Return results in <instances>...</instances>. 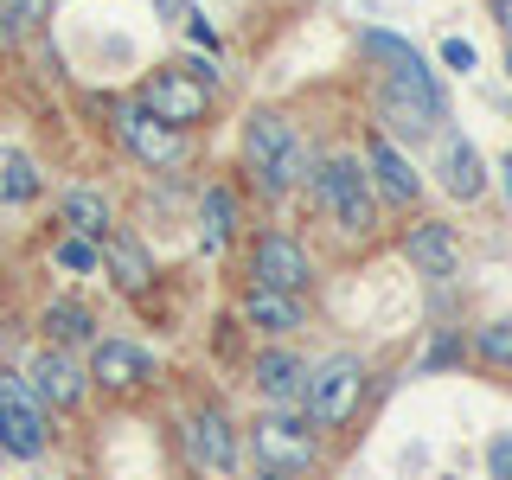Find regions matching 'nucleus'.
Returning a JSON list of instances; mask_svg holds the SVG:
<instances>
[{"label": "nucleus", "mask_w": 512, "mask_h": 480, "mask_svg": "<svg viewBox=\"0 0 512 480\" xmlns=\"http://www.w3.org/2000/svg\"><path fill=\"white\" fill-rule=\"evenodd\" d=\"M365 52L391 58V71H384V90H378V116H384V135H404V141H423L436 135L442 122V90L436 77L423 71V58L410 52L404 39H391V32H365Z\"/></svg>", "instance_id": "f257e3e1"}, {"label": "nucleus", "mask_w": 512, "mask_h": 480, "mask_svg": "<svg viewBox=\"0 0 512 480\" xmlns=\"http://www.w3.org/2000/svg\"><path fill=\"white\" fill-rule=\"evenodd\" d=\"M244 167L256 173V186L276 199V192L308 180V141H301V128L288 122V116L256 109V116L244 122Z\"/></svg>", "instance_id": "f03ea898"}, {"label": "nucleus", "mask_w": 512, "mask_h": 480, "mask_svg": "<svg viewBox=\"0 0 512 480\" xmlns=\"http://www.w3.org/2000/svg\"><path fill=\"white\" fill-rule=\"evenodd\" d=\"M52 448V416L32 397V384L20 372H0V455L13 461H39Z\"/></svg>", "instance_id": "7ed1b4c3"}, {"label": "nucleus", "mask_w": 512, "mask_h": 480, "mask_svg": "<svg viewBox=\"0 0 512 480\" xmlns=\"http://www.w3.org/2000/svg\"><path fill=\"white\" fill-rule=\"evenodd\" d=\"M365 397V365L352 359V352H333L327 365H314L308 372V391H301V410H308V423L320 429H340L352 410H359Z\"/></svg>", "instance_id": "20e7f679"}, {"label": "nucleus", "mask_w": 512, "mask_h": 480, "mask_svg": "<svg viewBox=\"0 0 512 480\" xmlns=\"http://www.w3.org/2000/svg\"><path fill=\"white\" fill-rule=\"evenodd\" d=\"M314 192H320V205L333 212V224H340L346 237H365V231H372V192H365V167L352 154L320 160Z\"/></svg>", "instance_id": "39448f33"}, {"label": "nucleus", "mask_w": 512, "mask_h": 480, "mask_svg": "<svg viewBox=\"0 0 512 480\" xmlns=\"http://www.w3.org/2000/svg\"><path fill=\"white\" fill-rule=\"evenodd\" d=\"M148 116H160L167 128H186L192 122H205V109H212V90L199 84V77H186L180 64H160V71H148V84H141V96H135Z\"/></svg>", "instance_id": "423d86ee"}, {"label": "nucleus", "mask_w": 512, "mask_h": 480, "mask_svg": "<svg viewBox=\"0 0 512 480\" xmlns=\"http://www.w3.org/2000/svg\"><path fill=\"white\" fill-rule=\"evenodd\" d=\"M250 442H256V461L263 468H276V474H308L314 468V429H308V416H256V429H250Z\"/></svg>", "instance_id": "0eeeda50"}, {"label": "nucleus", "mask_w": 512, "mask_h": 480, "mask_svg": "<svg viewBox=\"0 0 512 480\" xmlns=\"http://www.w3.org/2000/svg\"><path fill=\"white\" fill-rule=\"evenodd\" d=\"M314 282V263L308 250L295 244L288 231H263L250 250V288H276V295H301Z\"/></svg>", "instance_id": "6e6552de"}, {"label": "nucleus", "mask_w": 512, "mask_h": 480, "mask_svg": "<svg viewBox=\"0 0 512 480\" xmlns=\"http://www.w3.org/2000/svg\"><path fill=\"white\" fill-rule=\"evenodd\" d=\"M116 141L141 160V167H180V160H186V135H180V128H167L160 116H148L141 103H122L116 109Z\"/></svg>", "instance_id": "1a4fd4ad"}, {"label": "nucleus", "mask_w": 512, "mask_h": 480, "mask_svg": "<svg viewBox=\"0 0 512 480\" xmlns=\"http://www.w3.org/2000/svg\"><path fill=\"white\" fill-rule=\"evenodd\" d=\"M180 442H186L192 468H205V474H237V429H231V416H224L218 404L186 410Z\"/></svg>", "instance_id": "9d476101"}, {"label": "nucleus", "mask_w": 512, "mask_h": 480, "mask_svg": "<svg viewBox=\"0 0 512 480\" xmlns=\"http://www.w3.org/2000/svg\"><path fill=\"white\" fill-rule=\"evenodd\" d=\"M20 378L32 384V397H39L45 410H77V404H84V391H90V372L71 359V352H58V346H39Z\"/></svg>", "instance_id": "9b49d317"}, {"label": "nucleus", "mask_w": 512, "mask_h": 480, "mask_svg": "<svg viewBox=\"0 0 512 480\" xmlns=\"http://www.w3.org/2000/svg\"><path fill=\"white\" fill-rule=\"evenodd\" d=\"M90 384H103V391H141V384H154V359L135 340H96L90 346Z\"/></svg>", "instance_id": "f8f14e48"}, {"label": "nucleus", "mask_w": 512, "mask_h": 480, "mask_svg": "<svg viewBox=\"0 0 512 480\" xmlns=\"http://www.w3.org/2000/svg\"><path fill=\"white\" fill-rule=\"evenodd\" d=\"M250 384L269 404H301V391H308V359H295L288 346H269V352H256Z\"/></svg>", "instance_id": "ddd939ff"}, {"label": "nucleus", "mask_w": 512, "mask_h": 480, "mask_svg": "<svg viewBox=\"0 0 512 480\" xmlns=\"http://www.w3.org/2000/svg\"><path fill=\"white\" fill-rule=\"evenodd\" d=\"M58 224L71 237H90V244H103L109 231H116V218H109V199H103V186H71L58 199Z\"/></svg>", "instance_id": "4468645a"}, {"label": "nucleus", "mask_w": 512, "mask_h": 480, "mask_svg": "<svg viewBox=\"0 0 512 480\" xmlns=\"http://www.w3.org/2000/svg\"><path fill=\"white\" fill-rule=\"evenodd\" d=\"M96 250H103V269H109V282H116V288H128V295H141V288L154 282V256L141 250V237H128V231H109Z\"/></svg>", "instance_id": "2eb2a0df"}, {"label": "nucleus", "mask_w": 512, "mask_h": 480, "mask_svg": "<svg viewBox=\"0 0 512 480\" xmlns=\"http://www.w3.org/2000/svg\"><path fill=\"white\" fill-rule=\"evenodd\" d=\"M39 333H45V346H58V352H71V346H96V314L84 308V301L58 295V301H45Z\"/></svg>", "instance_id": "dca6fc26"}, {"label": "nucleus", "mask_w": 512, "mask_h": 480, "mask_svg": "<svg viewBox=\"0 0 512 480\" xmlns=\"http://www.w3.org/2000/svg\"><path fill=\"white\" fill-rule=\"evenodd\" d=\"M404 256L416 269H429V276H455V263H461V244H455V231L436 218H423V224H410V237H404Z\"/></svg>", "instance_id": "f3484780"}, {"label": "nucleus", "mask_w": 512, "mask_h": 480, "mask_svg": "<svg viewBox=\"0 0 512 480\" xmlns=\"http://www.w3.org/2000/svg\"><path fill=\"white\" fill-rule=\"evenodd\" d=\"M39 192H45L39 160L26 148H7V141H0V205H32Z\"/></svg>", "instance_id": "a211bd4d"}, {"label": "nucleus", "mask_w": 512, "mask_h": 480, "mask_svg": "<svg viewBox=\"0 0 512 480\" xmlns=\"http://www.w3.org/2000/svg\"><path fill=\"white\" fill-rule=\"evenodd\" d=\"M442 186L455 192V199H480V186H487V173H480V148L461 135L442 141Z\"/></svg>", "instance_id": "6ab92c4d"}, {"label": "nucleus", "mask_w": 512, "mask_h": 480, "mask_svg": "<svg viewBox=\"0 0 512 480\" xmlns=\"http://www.w3.org/2000/svg\"><path fill=\"white\" fill-rule=\"evenodd\" d=\"M244 320L256 333H295L301 327V301L276 295V288H250V295H244Z\"/></svg>", "instance_id": "aec40b11"}, {"label": "nucleus", "mask_w": 512, "mask_h": 480, "mask_svg": "<svg viewBox=\"0 0 512 480\" xmlns=\"http://www.w3.org/2000/svg\"><path fill=\"white\" fill-rule=\"evenodd\" d=\"M372 173H378V186H384V199H397V205H410L416 199V173H410V160L397 154V141L391 135H372Z\"/></svg>", "instance_id": "412c9836"}, {"label": "nucleus", "mask_w": 512, "mask_h": 480, "mask_svg": "<svg viewBox=\"0 0 512 480\" xmlns=\"http://www.w3.org/2000/svg\"><path fill=\"white\" fill-rule=\"evenodd\" d=\"M231 231H237L231 186H205V199H199V237H205V250H224V244H231Z\"/></svg>", "instance_id": "4be33fe9"}, {"label": "nucleus", "mask_w": 512, "mask_h": 480, "mask_svg": "<svg viewBox=\"0 0 512 480\" xmlns=\"http://www.w3.org/2000/svg\"><path fill=\"white\" fill-rule=\"evenodd\" d=\"M52 263L64 269V276H96V269H103V250H96L90 237H71V231H64L58 250H52Z\"/></svg>", "instance_id": "5701e85b"}, {"label": "nucleus", "mask_w": 512, "mask_h": 480, "mask_svg": "<svg viewBox=\"0 0 512 480\" xmlns=\"http://www.w3.org/2000/svg\"><path fill=\"white\" fill-rule=\"evenodd\" d=\"M474 352L493 365V372H512V320H487L474 333Z\"/></svg>", "instance_id": "b1692460"}, {"label": "nucleus", "mask_w": 512, "mask_h": 480, "mask_svg": "<svg viewBox=\"0 0 512 480\" xmlns=\"http://www.w3.org/2000/svg\"><path fill=\"white\" fill-rule=\"evenodd\" d=\"M52 13V0H0V39H26V26H39Z\"/></svg>", "instance_id": "393cba45"}, {"label": "nucleus", "mask_w": 512, "mask_h": 480, "mask_svg": "<svg viewBox=\"0 0 512 480\" xmlns=\"http://www.w3.org/2000/svg\"><path fill=\"white\" fill-rule=\"evenodd\" d=\"M487 468H493V480H512V436L487 442Z\"/></svg>", "instance_id": "a878e982"}, {"label": "nucleus", "mask_w": 512, "mask_h": 480, "mask_svg": "<svg viewBox=\"0 0 512 480\" xmlns=\"http://www.w3.org/2000/svg\"><path fill=\"white\" fill-rule=\"evenodd\" d=\"M442 64H448V71H474V45L468 39H448L442 45Z\"/></svg>", "instance_id": "bb28decb"}, {"label": "nucleus", "mask_w": 512, "mask_h": 480, "mask_svg": "<svg viewBox=\"0 0 512 480\" xmlns=\"http://www.w3.org/2000/svg\"><path fill=\"white\" fill-rule=\"evenodd\" d=\"M455 359H461V340H455V333H442V340L429 346V359H423V365L436 372V365H455Z\"/></svg>", "instance_id": "cd10ccee"}, {"label": "nucleus", "mask_w": 512, "mask_h": 480, "mask_svg": "<svg viewBox=\"0 0 512 480\" xmlns=\"http://www.w3.org/2000/svg\"><path fill=\"white\" fill-rule=\"evenodd\" d=\"M154 13H160V20H173V26H186L192 7H186V0H154Z\"/></svg>", "instance_id": "c85d7f7f"}, {"label": "nucleus", "mask_w": 512, "mask_h": 480, "mask_svg": "<svg viewBox=\"0 0 512 480\" xmlns=\"http://www.w3.org/2000/svg\"><path fill=\"white\" fill-rule=\"evenodd\" d=\"M500 186H506V205H512V154L500 160Z\"/></svg>", "instance_id": "c756f323"}, {"label": "nucleus", "mask_w": 512, "mask_h": 480, "mask_svg": "<svg viewBox=\"0 0 512 480\" xmlns=\"http://www.w3.org/2000/svg\"><path fill=\"white\" fill-rule=\"evenodd\" d=\"M500 26H506V39H512V0H500Z\"/></svg>", "instance_id": "7c9ffc66"}, {"label": "nucleus", "mask_w": 512, "mask_h": 480, "mask_svg": "<svg viewBox=\"0 0 512 480\" xmlns=\"http://www.w3.org/2000/svg\"><path fill=\"white\" fill-rule=\"evenodd\" d=\"M256 480H301V474H276V468H263V474H256Z\"/></svg>", "instance_id": "2f4dec72"}, {"label": "nucleus", "mask_w": 512, "mask_h": 480, "mask_svg": "<svg viewBox=\"0 0 512 480\" xmlns=\"http://www.w3.org/2000/svg\"><path fill=\"white\" fill-rule=\"evenodd\" d=\"M506 71H512V52H506Z\"/></svg>", "instance_id": "473e14b6"}]
</instances>
